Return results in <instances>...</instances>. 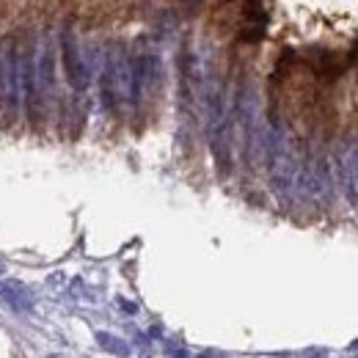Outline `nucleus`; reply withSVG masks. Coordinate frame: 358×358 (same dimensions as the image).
<instances>
[{"mask_svg": "<svg viewBox=\"0 0 358 358\" xmlns=\"http://www.w3.org/2000/svg\"><path fill=\"white\" fill-rule=\"evenodd\" d=\"M61 58H64V69H66V78L75 89H86L89 83V69H86V61L80 55V47L75 42V36L69 31L61 34Z\"/></svg>", "mask_w": 358, "mask_h": 358, "instance_id": "f03ea898", "label": "nucleus"}, {"mask_svg": "<svg viewBox=\"0 0 358 358\" xmlns=\"http://www.w3.org/2000/svg\"><path fill=\"white\" fill-rule=\"evenodd\" d=\"M3 295H6V298H8V303H11L14 309H20V312H25V309L31 306L28 295H25V292H22V287H17V284H11V287L6 284V287H3Z\"/></svg>", "mask_w": 358, "mask_h": 358, "instance_id": "423d86ee", "label": "nucleus"}, {"mask_svg": "<svg viewBox=\"0 0 358 358\" xmlns=\"http://www.w3.org/2000/svg\"><path fill=\"white\" fill-rule=\"evenodd\" d=\"M34 66H36L39 91H50L55 86V45L50 36H42V42L34 52Z\"/></svg>", "mask_w": 358, "mask_h": 358, "instance_id": "7ed1b4c3", "label": "nucleus"}, {"mask_svg": "<svg viewBox=\"0 0 358 358\" xmlns=\"http://www.w3.org/2000/svg\"><path fill=\"white\" fill-rule=\"evenodd\" d=\"M0 270H3V265H0Z\"/></svg>", "mask_w": 358, "mask_h": 358, "instance_id": "6e6552de", "label": "nucleus"}, {"mask_svg": "<svg viewBox=\"0 0 358 358\" xmlns=\"http://www.w3.org/2000/svg\"><path fill=\"white\" fill-rule=\"evenodd\" d=\"M50 358H61V356H50Z\"/></svg>", "mask_w": 358, "mask_h": 358, "instance_id": "0eeeda50", "label": "nucleus"}, {"mask_svg": "<svg viewBox=\"0 0 358 358\" xmlns=\"http://www.w3.org/2000/svg\"><path fill=\"white\" fill-rule=\"evenodd\" d=\"M96 342L102 345V350H108V353H113V356H130L127 342H122L119 336H110V334H96Z\"/></svg>", "mask_w": 358, "mask_h": 358, "instance_id": "39448f33", "label": "nucleus"}, {"mask_svg": "<svg viewBox=\"0 0 358 358\" xmlns=\"http://www.w3.org/2000/svg\"><path fill=\"white\" fill-rule=\"evenodd\" d=\"M0 99L8 108L11 116H17L22 105V89H20V55L6 52L0 61Z\"/></svg>", "mask_w": 358, "mask_h": 358, "instance_id": "f257e3e1", "label": "nucleus"}, {"mask_svg": "<svg viewBox=\"0 0 358 358\" xmlns=\"http://www.w3.org/2000/svg\"><path fill=\"white\" fill-rule=\"evenodd\" d=\"M342 179H345V193L350 204L358 210V146L350 143L342 149Z\"/></svg>", "mask_w": 358, "mask_h": 358, "instance_id": "20e7f679", "label": "nucleus"}]
</instances>
